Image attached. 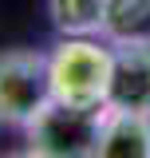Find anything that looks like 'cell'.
<instances>
[{"label":"cell","mask_w":150,"mask_h":158,"mask_svg":"<svg viewBox=\"0 0 150 158\" xmlns=\"http://www.w3.org/2000/svg\"><path fill=\"white\" fill-rule=\"evenodd\" d=\"M107 115H111L107 103L75 107V103H59L56 99L24 135H28V146L44 158H95Z\"/></svg>","instance_id":"3957f363"},{"label":"cell","mask_w":150,"mask_h":158,"mask_svg":"<svg viewBox=\"0 0 150 158\" xmlns=\"http://www.w3.org/2000/svg\"><path fill=\"white\" fill-rule=\"evenodd\" d=\"M111 44H99L95 36H63L48 52L52 67V91L59 103L75 107H99L111 91Z\"/></svg>","instance_id":"6da1fadb"},{"label":"cell","mask_w":150,"mask_h":158,"mask_svg":"<svg viewBox=\"0 0 150 158\" xmlns=\"http://www.w3.org/2000/svg\"><path fill=\"white\" fill-rule=\"evenodd\" d=\"M48 16L59 36H103L107 0H48Z\"/></svg>","instance_id":"8992f818"},{"label":"cell","mask_w":150,"mask_h":158,"mask_svg":"<svg viewBox=\"0 0 150 158\" xmlns=\"http://www.w3.org/2000/svg\"><path fill=\"white\" fill-rule=\"evenodd\" d=\"M4 158H44V154H36L32 146H24V150H12V154H4Z\"/></svg>","instance_id":"ba28073f"},{"label":"cell","mask_w":150,"mask_h":158,"mask_svg":"<svg viewBox=\"0 0 150 158\" xmlns=\"http://www.w3.org/2000/svg\"><path fill=\"white\" fill-rule=\"evenodd\" d=\"M111 91L115 111L150 115V40H115L111 44Z\"/></svg>","instance_id":"277c9868"},{"label":"cell","mask_w":150,"mask_h":158,"mask_svg":"<svg viewBox=\"0 0 150 158\" xmlns=\"http://www.w3.org/2000/svg\"><path fill=\"white\" fill-rule=\"evenodd\" d=\"M103 36L111 40H150V0H107Z\"/></svg>","instance_id":"52a82bcc"},{"label":"cell","mask_w":150,"mask_h":158,"mask_svg":"<svg viewBox=\"0 0 150 158\" xmlns=\"http://www.w3.org/2000/svg\"><path fill=\"white\" fill-rule=\"evenodd\" d=\"M52 103L56 91H52V67L44 52L32 48L0 52V127L28 131Z\"/></svg>","instance_id":"7a4b0ae2"},{"label":"cell","mask_w":150,"mask_h":158,"mask_svg":"<svg viewBox=\"0 0 150 158\" xmlns=\"http://www.w3.org/2000/svg\"><path fill=\"white\" fill-rule=\"evenodd\" d=\"M95 158H150V115H131L111 107Z\"/></svg>","instance_id":"5b68a950"}]
</instances>
